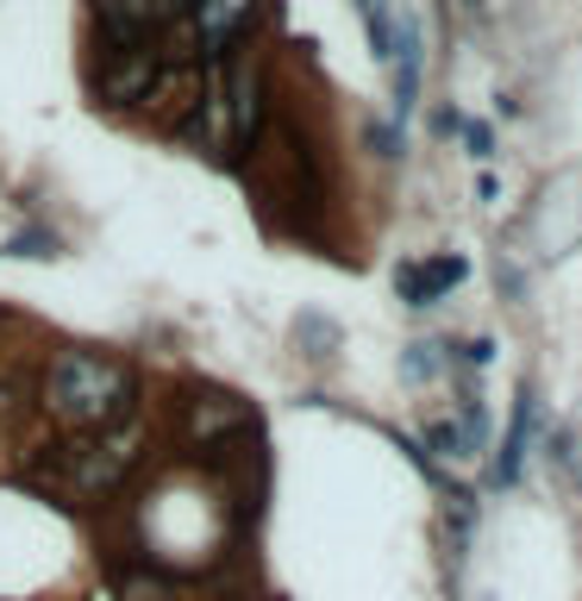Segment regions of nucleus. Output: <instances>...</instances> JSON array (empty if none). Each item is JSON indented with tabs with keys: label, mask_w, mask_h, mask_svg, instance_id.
I'll return each instance as SVG.
<instances>
[{
	"label": "nucleus",
	"mask_w": 582,
	"mask_h": 601,
	"mask_svg": "<svg viewBox=\"0 0 582 601\" xmlns=\"http://www.w3.org/2000/svg\"><path fill=\"white\" fill-rule=\"evenodd\" d=\"M144 376L114 351L63 345L39 369V414L63 432H119L138 420Z\"/></svg>",
	"instance_id": "1"
},
{
	"label": "nucleus",
	"mask_w": 582,
	"mask_h": 601,
	"mask_svg": "<svg viewBox=\"0 0 582 601\" xmlns=\"http://www.w3.org/2000/svg\"><path fill=\"white\" fill-rule=\"evenodd\" d=\"M138 470V432L119 427V432H63L57 446H44L32 483L57 489L69 502H107L119 489L132 483Z\"/></svg>",
	"instance_id": "2"
},
{
	"label": "nucleus",
	"mask_w": 582,
	"mask_h": 601,
	"mask_svg": "<svg viewBox=\"0 0 582 601\" xmlns=\"http://www.w3.org/2000/svg\"><path fill=\"white\" fill-rule=\"evenodd\" d=\"M175 432H182V451H194L201 464L214 458V451H233L238 439H251L257 432V414L245 395L233 388H214V383H194L182 401H175Z\"/></svg>",
	"instance_id": "3"
},
{
	"label": "nucleus",
	"mask_w": 582,
	"mask_h": 601,
	"mask_svg": "<svg viewBox=\"0 0 582 601\" xmlns=\"http://www.w3.org/2000/svg\"><path fill=\"white\" fill-rule=\"evenodd\" d=\"M257 20H263V0H194V39H201L207 76H219L233 57L251 51Z\"/></svg>",
	"instance_id": "4"
},
{
	"label": "nucleus",
	"mask_w": 582,
	"mask_h": 601,
	"mask_svg": "<svg viewBox=\"0 0 582 601\" xmlns=\"http://www.w3.org/2000/svg\"><path fill=\"white\" fill-rule=\"evenodd\" d=\"M163 88V51L157 44H107L95 76V95L107 107H151Z\"/></svg>",
	"instance_id": "5"
},
{
	"label": "nucleus",
	"mask_w": 582,
	"mask_h": 601,
	"mask_svg": "<svg viewBox=\"0 0 582 601\" xmlns=\"http://www.w3.org/2000/svg\"><path fill=\"white\" fill-rule=\"evenodd\" d=\"M464 276H470V264L457 251H432V257H413V264L395 270V294H401V308H432V301H445Z\"/></svg>",
	"instance_id": "6"
},
{
	"label": "nucleus",
	"mask_w": 582,
	"mask_h": 601,
	"mask_svg": "<svg viewBox=\"0 0 582 601\" xmlns=\"http://www.w3.org/2000/svg\"><path fill=\"white\" fill-rule=\"evenodd\" d=\"M95 25L107 44H157L163 13L157 0H95Z\"/></svg>",
	"instance_id": "7"
},
{
	"label": "nucleus",
	"mask_w": 582,
	"mask_h": 601,
	"mask_svg": "<svg viewBox=\"0 0 582 601\" xmlns=\"http://www.w3.org/2000/svg\"><path fill=\"white\" fill-rule=\"evenodd\" d=\"M395 51H401V63H395V119L408 126V114L420 107V69H427V51H420V20H401Z\"/></svg>",
	"instance_id": "8"
},
{
	"label": "nucleus",
	"mask_w": 582,
	"mask_h": 601,
	"mask_svg": "<svg viewBox=\"0 0 582 601\" xmlns=\"http://www.w3.org/2000/svg\"><path fill=\"white\" fill-rule=\"evenodd\" d=\"M526 432H532V388L514 395V420H507V439H502V458L488 470V489H514L526 470Z\"/></svg>",
	"instance_id": "9"
},
{
	"label": "nucleus",
	"mask_w": 582,
	"mask_h": 601,
	"mask_svg": "<svg viewBox=\"0 0 582 601\" xmlns=\"http://www.w3.org/2000/svg\"><path fill=\"white\" fill-rule=\"evenodd\" d=\"M457 432H464V446H470V458L488 446V401H483V388L464 376V388H457Z\"/></svg>",
	"instance_id": "10"
},
{
	"label": "nucleus",
	"mask_w": 582,
	"mask_h": 601,
	"mask_svg": "<svg viewBox=\"0 0 582 601\" xmlns=\"http://www.w3.org/2000/svg\"><path fill=\"white\" fill-rule=\"evenodd\" d=\"M439 369H451V364H445V345H432V339H413V345H401V383L427 388Z\"/></svg>",
	"instance_id": "11"
},
{
	"label": "nucleus",
	"mask_w": 582,
	"mask_h": 601,
	"mask_svg": "<svg viewBox=\"0 0 582 601\" xmlns=\"http://www.w3.org/2000/svg\"><path fill=\"white\" fill-rule=\"evenodd\" d=\"M294 345L308 351L313 364H326L332 351H338V326H332V320H320V313H301V320H294Z\"/></svg>",
	"instance_id": "12"
},
{
	"label": "nucleus",
	"mask_w": 582,
	"mask_h": 601,
	"mask_svg": "<svg viewBox=\"0 0 582 601\" xmlns=\"http://www.w3.org/2000/svg\"><path fill=\"white\" fill-rule=\"evenodd\" d=\"M445 533H451V558L464 564V545H470V533H476V502H470V489H451Z\"/></svg>",
	"instance_id": "13"
},
{
	"label": "nucleus",
	"mask_w": 582,
	"mask_h": 601,
	"mask_svg": "<svg viewBox=\"0 0 582 601\" xmlns=\"http://www.w3.org/2000/svg\"><path fill=\"white\" fill-rule=\"evenodd\" d=\"M420 446H427V458H432V464H439V458H451V464H464V458H470V446H464V432H457V420H432Z\"/></svg>",
	"instance_id": "14"
},
{
	"label": "nucleus",
	"mask_w": 582,
	"mask_h": 601,
	"mask_svg": "<svg viewBox=\"0 0 582 601\" xmlns=\"http://www.w3.org/2000/svg\"><path fill=\"white\" fill-rule=\"evenodd\" d=\"M7 251H13V257H57L63 245H57V233H20Z\"/></svg>",
	"instance_id": "15"
},
{
	"label": "nucleus",
	"mask_w": 582,
	"mask_h": 601,
	"mask_svg": "<svg viewBox=\"0 0 582 601\" xmlns=\"http://www.w3.org/2000/svg\"><path fill=\"white\" fill-rule=\"evenodd\" d=\"M464 138H470V157H483V163L495 157V132H488L483 119H464Z\"/></svg>",
	"instance_id": "16"
},
{
	"label": "nucleus",
	"mask_w": 582,
	"mask_h": 601,
	"mask_svg": "<svg viewBox=\"0 0 582 601\" xmlns=\"http://www.w3.org/2000/svg\"><path fill=\"white\" fill-rule=\"evenodd\" d=\"M369 144H376V157H401V132H388V126H376Z\"/></svg>",
	"instance_id": "17"
}]
</instances>
